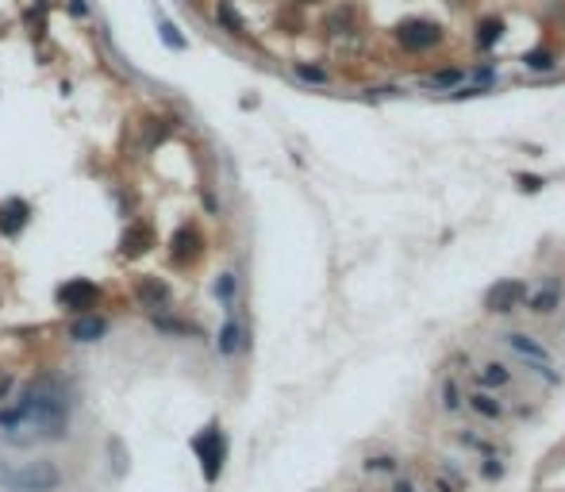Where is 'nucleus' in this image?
Masks as SVG:
<instances>
[{"instance_id": "nucleus-5", "label": "nucleus", "mask_w": 565, "mask_h": 492, "mask_svg": "<svg viewBox=\"0 0 565 492\" xmlns=\"http://www.w3.org/2000/svg\"><path fill=\"white\" fill-rule=\"evenodd\" d=\"M523 300H527V285H523L519 277H504V281H496L493 289L485 292V308L493 311V316H504V311L519 308Z\"/></svg>"}, {"instance_id": "nucleus-27", "label": "nucleus", "mask_w": 565, "mask_h": 492, "mask_svg": "<svg viewBox=\"0 0 565 492\" xmlns=\"http://www.w3.org/2000/svg\"><path fill=\"white\" fill-rule=\"evenodd\" d=\"M216 292H219L223 300H231V292H235V277H223V281L216 285Z\"/></svg>"}, {"instance_id": "nucleus-1", "label": "nucleus", "mask_w": 565, "mask_h": 492, "mask_svg": "<svg viewBox=\"0 0 565 492\" xmlns=\"http://www.w3.org/2000/svg\"><path fill=\"white\" fill-rule=\"evenodd\" d=\"M65 408H70V400H65L62 384L54 377H39V381L27 384L23 400L12 412H0V427H4V434L12 442H20V446H27L35 439L58 442V439H65V427H70Z\"/></svg>"}, {"instance_id": "nucleus-19", "label": "nucleus", "mask_w": 565, "mask_h": 492, "mask_svg": "<svg viewBox=\"0 0 565 492\" xmlns=\"http://www.w3.org/2000/svg\"><path fill=\"white\" fill-rule=\"evenodd\" d=\"M219 350H223V354H235V350H242V327L235 323V319H227L223 331H219Z\"/></svg>"}, {"instance_id": "nucleus-11", "label": "nucleus", "mask_w": 565, "mask_h": 492, "mask_svg": "<svg viewBox=\"0 0 565 492\" xmlns=\"http://www.w3.org/2000/svg\"><path fill=\"white\" fill-rule=\"evenodd\" d=\"M27 219H31L27 200H20V196H8V200H0V235L15 239V235L27 227Z\"/></svg>"}, {"instance_id": "nucleus-12", "label": "nucleus", "mask_w": 565, "mask_h": 492, "mask_svg": "<svg viewBox=\"0 0 565 492\" xmlns=\"http://www.w3.org/2000/svg\"><path fill=\"white\" fill-rule=\"evenodd\" d=\"M154 246V227L146 224H131L124 231V239H119V250L127 254V258H138V254H146Z\"/></svg>"}, {"instance_id": "nucleus-2", "label": "nucleus", "mask_w": 565, "mask_h": 492, "mask_svg": "<svg viewBox=\"0 0 565 492\" xmlns=\"http://www.w3.org/2000/svg\"><path fill=\"white\" fill-rule=\"evenodd\" d=\"M500 347H504L512 358L527 362V365H531V373H535V377H546L550 384H558V381H561L558 362H554L550 347H546L543 339H535V335H523V331H507V335H500Z\"/></svg>"}, {"instance_id": "nucleus-15", "label": "nucleus", "mask_w": 565, "mask_h": 492, "mask_svg": "<svg viewBox=\"0 0 565 492\" xmlns=\"http://www.w3.org/2000/svg\"><path fill=\"white\" fill-rule=\"evenodd\" d=\"M469 73L465 70H439L431 77H423V89H462Z\"/></svg>"}, {"instance_id": "nucleus-22", "label": "nucleus", "mask_w": 565, "mask_h": 492, "mask_svg": "<svg viewBox=\"0 0 565 492\" xmlns=\"http://www.w3.org/2000/svg\"><path fill=\"white\" fill-rule=\"evenodd\" d=\"M523 62H527V70H535V73H538V70H550V65H554V58H550L546 51H531Z\"/></svg>"}, {"instance_id": "nucleus-24", "label": "nucleus", "mask_w": 565, "mask_h": 492, "mask_svg": "<svg viewBox=\"0 0 565 492\" xmlns=\"http://www.w3.org/2000/svg\"><path fill=\"white\" fill-rule=\"evenodd\" d=\"M154 323H158L162 331H181V335H193V331H196L193 323H177V319H154Z\"/></svg>"}, {"instance_id": "nucleus-6", "label": "nucleus", "mask_w": 565, "mask_h": 492, "mask_svg": "<svg viewBox=\"0 0 565 492\" xmlns=\"http://www.w3.org/2000/svg\"><path fill=\"white\" fill-rule=\"evenodd\" d=\"M439 39H442V31H439V23H431V20H408L396 27V43L404 46V51H427Z\"/></svg>"}, {"instance_id": "nucleus-10", "label": "nucleus", "mask_w": 565, "mask_h": 492, "mask_svg": "<svg viewBox=\"0 0 565 492\" xmlns=\"http://www.w3.org/2000/svg\"><path fill=\"white\" fill-rule=\"evenodd\" d=\"M473 377H477V389H488V392H500L512 384V365L496 362V358H481L477 365H473Z\"/></svg>"}, {"instance_id": "nucleus-18", "label": "nucleus", "mask_w": 565, "mask_h": 492, "mask_svg": "<svg viewBox=\"0 0 565 492\" xmlns=\"http://www.w3.org/2000/svg\"><path fill=\"white\" fill-rule=\"evenodd\" d=\"M457 442H462V446H469V450H473V454H477V458L500 454V450H496L493 442L485 439V434H473V431H457Z\"/></svg>"}, {"instance_id": "nucleus-29", "label": "nucleus", "mask_w": 565, "mask_h": 492, "mask_svg": "<svg viewBox=\"0 0 565 492\" xmlns=\"http://www.w3.org/2000/svg\"><path fill=\"white\" fill-rule=\"evenodd\" d=\"M8 389H12V381H8V377H0V400L8 396Z\"/></svg>"}, {"instance_id": "nucleus-23", "label": "nucleus", "mask_w": 565, "mask_h": 492, "mask_svg": "<svg viewBox=\"0 0 565 492\" xmlns=\"http://www.w3.org/2000/svg\"><path fill=\"white\" fill-rule=\"evenodd\" d=\"M365 470H370V473H381V470H396V458H392V454H381V458H370V462H365Z\"/></svg>"}, {"instance_id": "nucleus-8", "label": "nucleus", "mask_w": 565, "mask_h": 492, "mask_svg": "<svg viewBox=\"0 0 565 492\" xmlns=\"http://www.w3.org/2000/svg\"><path fill=\"white\" fill-rule=\"evenodd\" d=\"M462 400H465V408L485 423H504L507 420V408L496 400V392H488V389H469Z\"/></svg>"}, {"instance_id": "nucleus-25", "label": "nucleus", "mask_w": 565, "mask_h": 492, "mask_svg": "<svg viewBox=\"0 0 565 492\" xmlns=\"http://www.w3.org/2000/svg\"><path fill=\"white\" fill-rule=\"evenodd\" d=\"M297 77H304V81H327V73L319 70V65H297Z\"/></svg>"}, {"instance_id": "nucleus-20", "label": "nucleus", "mask_w": 565, "mask_h": 492, "mask_svg": "<svg viewBox=\"0 0 565 492\" xmlns=\"http://www.w3.org/2000/svg\"><path fill=\"white\" fill-rule=\"evenodd\" d=\"M216 15L219 20L227 23V31H231V35H247V27H242V20H239V12H235L231 4H227V0H219V8H216Z\"/></svg>"}, {"instance_id": "nucleus-21", "label": "nucleus", "mask_w": 565, "mask_h": 492, "mask_svg": "<svg viewBox=\"0 0 565 492\" xmlns=\"http://www.w3.org/2000/svg\"><path fill=\"white\" fill-rule=\"evenodd\" d=\"M500 35H504V23L496 20V15H493V20H485V23L477 27V43H481V46H493Z\"/></svg>"}, {"instance_id": "nucleus-14", "label": "nucleus", "mask_w": 565, "mask_h": 492, "mask_svg": "<svg viewBox=\"0 0 565 492\" xmlns=\"http://www.w3.org/2000/svg\"><path fill=\"white\" fill-rule=\"evenodd\" d=\"M138 297H143L150 308H158V304L169 300V289H166V281H158V277H143V281H138Z\"/></svg>"}, {"instance_id": "nucleus-28", "label": "nucleus", "mask_w": 565, "mask_h": 492, "mask_svg": "<svg viewBox=\"0 0 565 492\" xmlns=\"http://www.w3.org/2000/svg\"><path fill=\"white\" fill-rule=\"evenodd\" d=\"M435 492H462V488H457V485H446V481L439 477V481H435Z\"/></svg>"}, {"instance_id": "nucleus-26", "label": "nucleus", "mask_w": 565, "mask_h": 492, "mask_svg": "<svg viewBox=\"0 0 565 492\" xmlns=\"http://www.w3.org/2000/svg\"><path fill=\"white\" fill-rule=\"evenodd\" d=\"M389 492H420V485H415L412 477H396V481L389 485Z\"/></svg>"}, {"instance_id": "nucleus-4", "label": "nucleus", "mask_w": 565, "mask_h": 492, "mask_svg": "<svg viewBox=\"0 0 565 492\" xmlns=\"http://www.w3.org/2000/svg\"><path fill=\"white\" fill-rule=\"evenodd\" d=\"M193 450L200 458V470H204V481H216L219 470H223V458H227V439L219 427H204L200 434L193 439Z\"/></svg>"}, {"instance_id": "nucleus-3", "label": "nucleus", "mask_w": 565, "mask_h": 492, "mask_svg": "<svg viewBox=\"0 0 565 492\" xmlns=\"http://www.w3.org/2000/svg\"><path fill=\"white\" fill-rule=\"evenodd\" d=\"M0 485L4 488H15V492H51L62 485V473L54 462H27L20 470L0 462Z\"/></svg>"}, {"instance_id": "nucleus-13", "label": "nucleus", "mask_w": 565, "mask_h": 492, "mask_svg": "<svg viewBox=\"0 0 565 492\" xmlns=\"http://www.w3.org/2000/svg\"><path fill=\"white\" fill-rule=\"evenodd\" d=\"M104 331H108V323H104L100 316H85L70 327V339L73 342H96V339H104Z\"/></svg>"}, {"instance_id": "nucleus-17", "label": "nucleus", "mask_w": 565, "mask_h": 492, "mask_svg": "<svg viewBox=\"0 0 565 492\" xmlns=\"http://www.w3.org/2000/svg\"><path fill=\"white\" fill-rule=\"evenodd\" d=\"M465 392H462V381H457V377H446V381H442V408H446V412H462L465 408Z\"/></svg>"}, {"instance_id": "nucleus-7", "label": "nucleus", "mask_w": 565, "mask_h": 492, "mask_svg": "<svg viewBox=\"0 0 565 492\" xmlns=\"http://www.w3.org/2000/svg\"><path fill=\"white\" fill-rule=\"evenodd\" d=\"M96 300H100V289L93 281H85V277H73V281H65L58 289V304L65 311H89V308H96Z\"/></svg>"}, {"instance_id": "nucleus-9", "label": "nucleus", "mask_w": 565, "mask_h": 492, "mask_svg": "<svg viewBox=\"0 0 565 492\" xmlns=\"http://www.w3.org/2000/svg\"><path fill=\"white\" fill-rule=\"evenodd\" d=\"M523 304L535 311V316H554V311L561 308V281L558 277H546L535 292L527 289V300H523Z\"/></svg>"}, {"instance_id": "nucleus-16", "label": "nucleus", "mask_w": 565, "mask_h": 492, "mask_svg": "<svg viewBox=\"0 0 565 492\" xmlns=\"http://www.w3.org/2000/svg\"><path fill=\"white\" fill-rule=\"evenodd\" d=\"M196 246H200V235H196L193 227H181V231L174 235V258H177V261L193 258V254H196Z\"/></svg>"}]
</instances>
